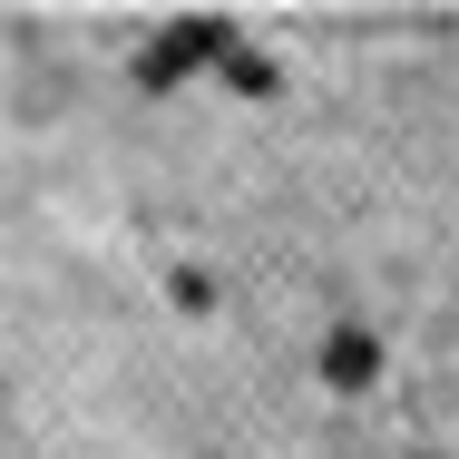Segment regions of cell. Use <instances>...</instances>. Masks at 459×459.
Instances as JSON below:
<instances>
[{
	"label": "cell",
	"instance_id": "6da1fadb",
	"mask_svg": "<svg viewBox=\"0 0 459 459\" xmlns=\"http://www.w3.org/2000/svg\"><path fill=\"white\" fill-rule=\"evenodd\" d=\"M371 371V342H333V381H362Z\"/></svg>",
	"mask_w": 459,
	"mask_h": 459
}]
</instances>
